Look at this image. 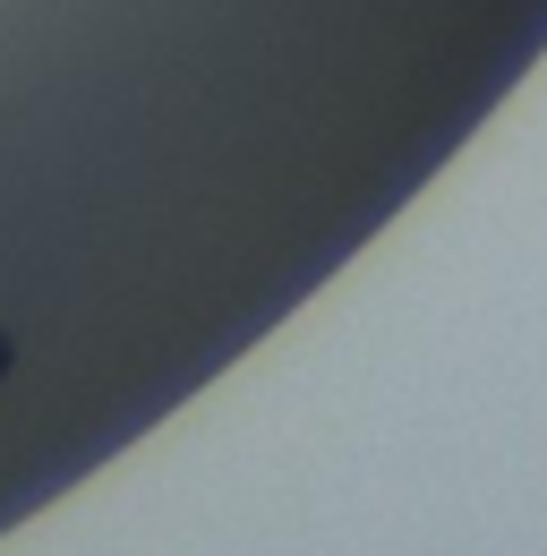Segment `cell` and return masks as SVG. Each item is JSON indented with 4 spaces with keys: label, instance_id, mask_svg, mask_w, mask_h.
I'll use <instances>...</instances> for the list:
<instances>
[{
    "label": "cell",
    "instance_id": "1",
    "mask_svg": "<svg viewBox=\"0 0 547 556\" xmlns=\"http://www.w3.org/2000/svg\"><path fill=\"white\" fill-rule=\"evenodd\" d=\"M0 368H9V343H0Z\"/></svg>",
    "mask_w": 547,
    "mask_h": 556
}]
</instances>
